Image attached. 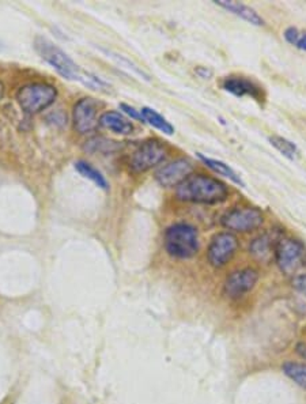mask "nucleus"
<instances>
[{"label":"nucleus","mask_w":306,"mask_h":404,"mask_svg":"<svg viewBox=\"0 0 306 404\" xmlns=\"http://www.w3.org/2000/svg\"><path fill=\"white\" fill-rule=\"evenodd\" d=\"M34 49L41 56V59L44 62L48 63L64 79L81 82L86 88L92 89V90H97V92H104V90L111 89V85L108 82H105L102 78L94 75L89 71L82 70L61 48L55 45L52 41H49L44 37H37L34 40Z\"/></svg>","instance_id":"1"},{"label":"nucleus","mask_w":306,"mask_h":404,"mask_svg":"<svg viewBox=\"0 0 306 404\" xmlns=\"http://www.w3.org/2000/svg\"><path fill=\"white\" fill-rule=\"evenodd\" d=\"M227 186L211 176L191 175L176 188L177 200L192 204H220L229 197Z\"/></svg>","instance_id":"2"},{"label":"nucleus","mask_w":306,"mask_h":404,"mask_svg":"<svg viewBox=\"0 0 306 404\" xmlns=\"http://www.w3.org/2000/svg\"><path fill=\"white\" fill-rule=\"evenodd\" d=\"M163 247L169 256L188 260L198 254L200 249L198 229L186 222H176L165 230Z\"/></svg>","instance_id":"3"},{"label":"nucleus","mask_w":306,"mask_h":404,"mask_svg":"<svg viewBox=\"0 0 306 404\" xmlns=\"http://www.w3.org/2000/svg\"><path fill=\"white\" fill-rule=\"evenodd\" d=\"M58 97L55 86L48 83H29L17 92V102L26 115H37L49 108Z\"/></svg>","instance_id":"4"},{"label":"nucleus","mask_w":306,"mask_h":404,"mask_svg":"<svg viewBox=\"0 0 306 404\" xmlns=\"http://www.w3.org/2000/svg\"><path fill=\"white\" fill-rule=\"evenodd\" d=\"M305 257L306 247L301 240L286 236L277 239L274 260L284 275H293L305 263Z\"/></svg>","instance_id":"5"},{"label":"nucleus","mask_w":306,"mask_h":404,"mask_svg":"<svg viewBox=\"0 0 306 404\" xmlns=\"http://www.w3.org/2000/svg\"><path fill=\"white\" fill-rule=\"evenodd\" d=\"M222 227L230 233H250L261 227L264 223V214L260 209L253 206H240L227 210L220 217Z\"/></svg>","instance_id":"6"},{"label":"nucleus","mask_w":306,"mask_h":404,"mask_svg":"<svg viewBox=\"0 0 306 404\" xmlns=\"http://www.w3.org/2000/svg\"><path fill=\"white\" fill-rule=\"evenodd\" d=\"M168 156L165 145L156 139L142 142L129 156V169L134 173H145L162 163Z\"/></svg>","instance_id":"7"},{"label":"nucleus","mask_w":306,"mask_h":404,"mask_svg":"<svg viewBox=\"0 0 306 404\" xmlns=\"http://www.w3.org/2000/svg\"><path fill=\"white\" fill-rule=\"evenodd\" d=\"M239 247V239L233 233H216L207 248V260L215 268H222L236 256Z\"/></svg>","instance_id":"8"},{"label":"nucleus","mask_w":306,"mask_h":404,"mask_svg":"<svg viewBox=\"0 0 306 404\" xmlns=\"http://www.w3.org/2000/svg\"><path fill=\"white\" fill-rule=\"evenodd\" d=\"M193 163L186 158H177L155 172V181L163 188H177L193 173Z\"/></svg>","instance_id":"9"},{"label":"nucleus","mask_w":306,"mask_h":404,"mask_svg":"<svg viewBox=\"0 0 306 404\" xmlns=\"http://www.w3.org/2000/svg\"><path fill=\"white\" fill-rule=\"evenodd\" d=\"M98 101L92 97L81 98L72 109L74 128L81 135H88L98 127Z\"/></svg>","instance_id":"10"},{"label":"nucleus","mask_w":306,"mask_h":404,"mask_svg":"<svg viewBox=\"0 0 306 404\" xmlns=\"http://www.w3.org/2000/svg\"><path fill=\"white\" fill-rule=\"evenodd\" d=\"M259 280V273L255 268H241L233 271L223 284V291L229 298H241L252 291Z\"/></svg>","instance_id":"11"},{"label":"nucleus","mask_w":306,"mask_h":404,"mask_svg":"<svg viewBox=\"0 0 306 404\" xmlns=\"http://www.w3.org/2000/svg\"><path fill=\"white\" fill-rule=\"evenodd\" d=\"M220 89L223 92L232 94L234 97H239V98L250 97L252 99H255L260 104L264 102V99H266V94L256 82H253L249 78L240 76V75L225 76L220 81Z\"/></svg>","instance_id":"12"},{"label":"nucleus","mask_w":306,"mask_h":404,"mask_svg":"<svg viewBox=\"0 0 306 404\" xmlns=\"http://www.w3.org/2000/svg\"><path fill=\"white\" fill-rule=\"evenodd\" d=\"M214 4L218 7L229 11L230 14L244 19L245 22L253 25V26H264L266 21L264 18L250 6H246L241 1H234V0H214Z\"/></svg>","instance_id":"13"},{"label":"nucleus","mask_w":306,"mask_h":404,"mask_svg":"<svg viewBox=\"0 0 306 404\" xmlns=\"http://www.w3.org/2000/svg\"><path fill=\"white\" fill-rule=\"evenodd\" d=\"M277 239H279L277 234H271V233L260 234L250 243L249 253L260 263H270L274 259Z\"/></svg>","instance_id":"14"},{"label":"nucleus","mask_w":306,"mask_h":404,"mask_svg":"<svg viewBox=\"0 0 306 404\" xmlns=\"http://www.w3.org/2000/svg\"><path fill=\"white\" fill-rule=\"evenodd\" d=\"M98 125L106 128L118 135H131L134 132V124L119 112L108 111L99 116Z\"/></svg>","instance_id":"15"},{"label":"nucleus","mask_w":306,"mask_h":404,"mask_svg":"<svg viewBox=\"0 0 306 404\" xmlns=\"http://www.w3.org/2000/svg\"><path fill=\"white\" fill-rule=\"evenodd\" d=\"M196 156L204 163V166H207L210 170H213L215 175L222 176L225 179H229L232 183H234L239 187H245L244 180L241 179V176L226 162H223L220 159H215L211 156H204V154H200V153H198Z\"/></svg>","instance_id":"16"},{"label":"nucleus","mask_w":306,"mask_h":404,"mask_svg":"<svg viewBox=\"0 0 306 404\" xmlns=\"http://www.w3.org/2000/svg\"><path fill=\"white\" fill-rule=\"evenodd\" d=\"M140 115H142V119H143V123H147L149 125H152L155 129L161 131L162 134L168 135V136H172L175 134V127L168 122L161 113H158L156 111H154L153 108H149V106H143L140 109Z\"/></svg>","instance_id":"17"},{"label":"nucleus","mask_w":306,"mask_h":404,"mask_svg":"<svg viewBox=\"0 0 306 404\" xmlns=\"http://www.w3.org/2000/svg\"><path fill=\"white\" fill-rule=\"evenodd\" d=\"M74 166H75L76 172L81 176H83L85 179L92 181L97 187L105 189V191L109 189V183H108L106 177L95 166H92V163H89L88 161H83V159L76 161Z\"/></svg>","instance_id":"18"},{"label":"nucleus","mask_w":306,"mask_h":404,"mask_svg":"<svg viewBox=\"0 0 306 404\" xmlns=\"http://www.w3.org/2000/svg\"><path fill=\"white\" fill-rule=\"evenodd\" d=\"M268 142L282 156H286L290 161H297L301 156V152H300L298 146L284 136L271 135L268 138Z\"/></svg>","instance_id":"19"},{"label":"nucleus","mask_w":306,"mask_h":404,"mask_svg":"<svg viewBox=\"0 0 306 404\" xmlns=\"http://www.w3.org/2000/svg\"><path fill=\"white\" fill-rule=\"evenodd\" d=\"M282 371L298 387H301L303 389H306V364L289 361V362L283 364Z\"/></svg>","instance_id":"20"},{"label":"nucleus","mask_w":306,"mask_h":404,"mask_svg":"<svg viewBox=\"0 0 306 404\" xmlns=\"http://www.w3.org/2000/svg\"><path fill=\"white\" fill-rule=\"evenodd\" d=\"M101 51H102L108 58H111L112 60H115L118 64H120V67H122V68H127L128 71H132L134 74H136L138 76H140L142 79H145V81H147V82L152 81V76H150L147 72H145L139 65H136L135 63L131 62V60L127 59L125 56L119 55L118 52L109 51V49H104V48H101Z\"/></svg>","instance_id":"21"},{"label":"nucleus","mask_w":306,"mask_h":404,"mask_svg":"<svg viewBox=\"0 0 306 404\" xmlns=\"http://www.w3.org/2000/svg\"><path fill=\"white\" fill-rule=\"evenodd\" d=\"M283 38L290 45L306 52V31H300L296 26H289L283 31Z\"/></svg>","instance_id":"22"},{"label":"nucleus","mask_w":306,"mask_h":404,"mask_svg":"<svg viewBox=\"0 0 306 404\" xmlns=\"http://www.w3.org/2000/svg\"><path fill=\"white\" fill-rule=\"evenodd\" d=\"M86 150H89L90 153H95V152H104L109 149V152L115 150V143L116 142H111V140H106V139H102V138H94V139H90L89 142H86Z\"/></svg>","instance_id":"23"},{"label":"nucleus","mask_w":306,"mask_h":404,"mask_svg":"<svg viewBox=\"0 0 306 404\" xmlns=\"http://www.w3.org/2000/svg\"><path fill=\"white\" fill-rule=\"evenodd\" d=\"M120 109H122V112L128 116V118H131L132 120H138V122H142L143 123V119H142V115H140V111H138V109H135L134 106H131V105H128V104H120Z\"/></svg>","instance_id":"24"},{"label":"nucleus","mask_w":306,"mask_h":404,"mask_svg":"<svg viewBox=\"0 0 306 404\" xmlns=\"http://www.w3.org/2000/svg\"><path fill=\"white\" fill-rule=\"evenodd\" d=\"M193 71L203 81H210L214 76V71L210 67H206V65H198V67H195Z\"/></svg>","instance_id":"25"},{"label":"nucleus","mask_w":306,"mask_h":404,"mask_svg":"<svg viewBox=\"0 0 306 404\" xmlns=\"http://www.w3.org/2000/svg\"><path fill=\"white\" fill-rule=\"evenodd\" d=\"M293 286L297 291H300L301 294H304L306 297V274L304 275H298L297 278L293 280Z\"/></svg>","instance_id":"26"},{"label":"nucleus","mask_w":306,"mask_h":404,"mask_svg":"<svg viewBox=\"0 0 306 404\" xmlns=\"http://www.w3.org/2000/svg\"><path fill=\"white\" fill-rule=\"evenodd\" d=\"M1 95H3V86H1V83H0V98H1Z\"/></svg>","instance_id":"27"}]
</instances>
